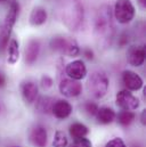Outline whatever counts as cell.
Instances as JSON below:
<instances>
[{"mask_svg": "<svg viewBox=\"0 0 146 147\" xmlns=\"http://www.w3.org/2000/svg\"><path fill=\"white\" fill-rule=\"evenodd\" d=\"M114 25L112 22V11L110 6H102L95 18L94 37L98 46L106 48L112 43L114 38Z\"/></svg>", "mask_w": 146, "mask_h": 147, "instance_id": "cell-1", "label": "cell"}, {"mask_svg": "<svg viewBox=\"0 0 146 147\" xmlns=\"http://www.w3.org/2000/svg\"><path fill=\"white\" fill-rule=\"evenodd\" d=\"M83 15L84 10L80 0H61L59 16L69 30L75 31L80 28L83 21Z\"/></svg>", "mask_w": 146, "mask_h": 147, "instance_id": "cell-2", "label": "cell"}, {"mask_svg": "<svg viewBox=\"0 0 146 147\" xmlns=\"http://www.w3.org/2000/svg\"><path fill=\"white\" fill-rule=\"evenodd\" d=\"M18 10H20L18 2L16 0H11L10 5H9V9L5 16V20L1 24V26H0V50L1 51L6 49V47L9 42L13 28L18 17Z\"/></svg>", "mask_w": 146, "mask_h": 147, "instance_id": "cell-3", "label": "cell"}, {"mask_svg": "<svg viewBox=\"0 0 146 147\" xmlns=\"http://www.w3.org/2000/svg\"><path fill=\"white\" fill-rule=\"evenodd\" d=\"M109 84L110 81L106 74L102 71H94L88 78L87 89L94 98L101 99L106 95L109 90Z\"/></svg>", "mask_w": 146, "mask_h": 147, "instance_id": "cell-4", "label": "cell"}, {"mask_svg": "<svg viewBox=\"0 0 146 147\" xmlns=\"http://www.w3.org/2000/svg\"><path fill=\"white\" fill-rule=\"evenodd\" d=\"M113 15L120 24H128L135 17V6L130 0H116Z\"/></svg>", "mask_w": 146, "mask_h": 147, "instance_id": "cell-5", "label": "cell"}, {"mask_svg": "<svg viewBox=\"0 0 146 147\" xmlns=\"http://www.w3.org/2000/svg\"><path fill=\"white\" fill-rule=\"evenodd\" d=\"M116 105L122 111H135L139 107V99L129 90H121L115 97Z\"/></svg>", "mask_w": 146, "mask_h": 147, "instance_id": "cell-6", "label": "cell"}, {"mask_svg": "<svg viewBox=\"0 0 146 147\" xmlns=\"http://www.w3.org/2000/svg\"><path fill=\"white\" fill-rule=\"evenodd\" d=\"M58 89L59 92L68 97V98H74L81 95L82 92V84L79 81H75L72 79H63L61 80L59 84H58Z\"/></svg>", "mask_w": 146, "mask_h": 147, "instance_id": "cell-7", "label": "cell"}, {"mask_svg": "<svg viewBox=\"0 0 146 147\" xmlns=\"http://www.w3.org/2000/svg\"><path fill=\"white\" fill-rule=\"evenodd\" d=\"M65 73L68 74V76L72 80L75 81H80L82 79L86 78L87 75V67L84 65V63L80 59H75L71 63H69L65 66Z\"/></svg>", "mask_w": 146, "mask_h": 147, "instance_id": "cell-8", "label": "cell"}, {"mask_svg": "<svg viewBox=\"0 0 146 147\" xmlns=\"http://www.w3.org/2000/svg\"><path fill=\"white\" fill-rule=\"evenodd\" d=\"M122 82L127 90L129 91H137L143 88V79L134 71L126 70L122 72Z\"/></svg>", "mask_w": 146, "mask_h": 147, "instance_id": "cell-9", "label": "cell"}, {"mask_svg": "<svg viewBox=\"0 0 146 147\" xmlns=\"http://www.w3.org/2000/svg\"><path fill=\"white\" fill-rule=\"evenodd\" d=\"M128 62L135 67H139L145 62V47L142 45L131 46L128 49Z\"/></svg>", "mask_w": 146, "mask_h": 147, "instance_id": "cell-10", "label": "cell"}, {"mask_svg": "<svg viewBox=\"0 0 146 147\" xmlns=\"http://www.w3.org/2000/svg\"><path fill=\"white\" fill-rule=\"evenodd\" d=\"M72 105L69 102L59 99L54 103L53 109H51V114L58 120H64V119H68L72 114Z\"/></svg>", "mask_w": 146, "mask_h": 147, "instance_id": "cell-11", "label": "cell"}, {"mask_svg": "<svg viewBox=\"0 0 146 147\" xmlns=\"http://www.w3.org/2000/svg\"><path fill=\"white\" fill-rule=\"evenodd\" d=\"M21 92H22L23 99L28 104H32L33 102H36V97H38L39 88H38L36 82H33V81H25L21 86Z\"/></svg>", "mask_w": 146, "mask_h": 147, "instance_id": "cell-12", "label": "cell"}, {"mask_svg": "<svg viewBox=\"0 0 146 147\" xmlns=\"http://www.w3.org/2000/svg\"><path fill=\"white\" fill-rule=\"evenodd\" d=\"M40 54V42L36 39H31L25 47V63L28 65L34 64Z\"/></svg>", "mask_w": 146, "mask_h": 147, "instance_id": "cell-13", "label": "cell"}, {"mask_svg": "<svg viewBox=\"0 0 146 147\" xmlns=\"http://www.w3.org/2000/svg\"><path fill=\"white\" fill-rule=\"evenodd\" d=\"M30 140L36 147H46L47 140H48V135L47 130L42 125H36L31 130L30 134Z\"/></svg>", "mask_w": 146, "mask_h": 147, "instance_id": "cell-14", "label": "cell"}, {"mask_svg": "<svg viewBox=\"0 0 146 147\" xmlns=\"http://www.w3.org/2000/svg\"><path fill=\"white\" fill-rule=\"evenodd\" d=\"M47 10L42 7H34L30 14L29 17V22L32 26H40L42 24H45L47 22Z\"/></svg>", "mask_w": 146, "mask_h": 147, "instance_id": "cell-15", "label": "cell"}, {"mask_svg": "<svg viewBox=\"0 0 146 147\" xmlns=\"http://www.w3.org/2000/svg\"><path fill=\"white\" fill-rule=\"evenodd\" d=\"M115 112L112 110L111 107L107 106H103V107H98V111L96 113V120L98 123L101 124H110L115 120Z\"/></svg>", "mask_w": 146, "mask_h": 147, "instance_id": "cell-16", "label": "cell"}, {"mask_svg": "<svg viewBox=\"0 0 146 147\" xmlns=\"http://www.w3.org/2000/svg\"><path fill=\"white\" fill-rule=\"evenodd\" d=\"M7 50H8V57L7 62L11 65L16 64L20 59V47H18V41L16 39L9 40L7 45Z\"/></svg>", "mask_w": 146, "mask_h": 147, "instance_id": "cell-17", "label": "cell"}, {"mask_svg": "<svg viewBox=\"0 0 146 147\" xmlns=\"http://www.w3.org/2000/svg\"><path fill=\"white\" fill-rule=\"evenodd\" d=\"M54 103H55L54 98H51L49 96H41L38 99H36V109L40 113L49 114V113H51Z\"/></svg>", "mask_w": 146, "mask_h": 147, "instance_id": "cell-18", "label": "cell"}, {"mask_svg": "<svg viewBox=\"0 0 146 147\" xmlns=\"http://www.w3.org/2000/svg\"><path fill=\"white\" fill-rule=\"evenodd\" d=\"M69 132H70V135H71V137L73 139H79V138H84L88 135L89 129L83 123L75 122V123L70 125Z\"/></svg>", "mask_w": 146, "mask_h": 147, "instance_id": "cell-19", "label": "cell"}, {"mask_svg": "<svg viewBox=\"0 0 146 147\" xmlns=\"http://www.w3.org/2000/svg\"><path fill=\"white\" fill-rule=\"evenodd\" d=\"M69 40L70 39H66L64 37H55L50 40L49 46L54 51H57L59 54H65V50L69 45Z\"/></svg>", "mask_w": 146, "mask_h": 147, "instance_id": "cell-20", "label": "cell"}, {"mask_svg": "<svg viewBox=\"0 0 146 147\" xmlns=\"http://www.w3.org/2000/svg\"><path fill=\"white\" fill-rule=\"evenodd\" d=\"M115 119H116V121L120 125L128 127L135 121L136 115L131 111H121V112L118 113V115H115Z\"/></svg>", "mask_w": 146, "mask_h": 147, "instance_id": "cell-21", "label": "cell"}, {"mask_svg": "<svg viewBox=\"0 0 146 147\" xmlns=\"http://www.w3.org/2000/svg\"><path fill=\"white\" fill-rule=\"evenodd\" d=\"M68 146V138L65 134L61 130H57L54 136L53 140V147H66Z\"/></svg>", "mask_w": 146, "mask_h": 147, "instance_id": "cell-22", "label": "cell"}, {"mask_svg": "<svg viewBox=\"0 0 146 147\" xmlns=\"http://www.w3.org/2000/svg\"><path fill=\"white\" fill-rule=\"evenodd\" d=\"M80 54V48H79V45L76 43L75 40L70 39L69 40V45H68V48L65 50V54L64 55H68L70 57H75Z\"/></svg>", "mask_w": 146, "mask_h": 147, "instance_id": "cell-23", "label": "cell"}, {"mask_svg": "<svg viewBox=\"0 0 146 147\" xmlns=\"http://www.w3.org/2000/svg\"><path fill=\"white\" fill-rule=\"evenodd\" d=\"M83 110L86 111V113L88 115H91L93 116V115H96V113L98 111V105L95 104V103H93V102H87L83 105Z\"/></svg>", "mask_w": 146, "mask_h": 147, "instance_id": "cell-24", "label": "cell"}, {"mask_svg": "<svg viewBox=\"0 0 146 147\" xmlns=\"http://www.w3.org/2000/svg\"><path fill=\"white\" fill-rule=\"evenodd\" d=\"M93 144L88 138H79V139H74L70 147H91Z\"/></svg>", "mask_w": 146, "mask_h": 147, "instance_id": "cell-25", "label": "cell"}, {"mask_svg": "<svg viewBox=\"0 0 146 147\" xmlns=\"http://www.w3.org/2000/svg\"><path fill=\"white\" fill-rule=\"evenodd\" d=\"M105 147H127V146H126L124 142H123L121 138L115 137V138L111 139L110 142H107L106 145H105Z\"/></svg>", "mask_w": 146, "mask_h": 147, "instance_id": "cell-26", "label": "cell"}, {"mask_svg": "<svg viewBox=\"0 0 146 147\" xmlns=\"http://www.w3.org/2000/svg\"><path fill=\"white\" fill-rule=\"evenodd\" d=\"M41 86H42V88H45V89L50 88V87L53 86V79H51L50 76H48V75H43V76L41 78Z\"/></svg>", "mask_w": 146, "mask_h": 147, "instance_id": "cell-27", "label": "cell"}, {"mask_svg": "<svg viewBox=\"0 0 146 147\" xmlns=\"http://www.w3.org/2000/svg\"><path fill=\"white\" fill-rule=\"evenodd\" d=\"M82 53H83V56H86V58H88V59H93L94 58V53L89 48H86Z\"/></svg>", "mask_w": 146, "mask_h": 147, "instance_id": "cell-28", "label": "cell"}, {"mask_svg": "<svg viewBox=\"0 0 146 147\" xmlns=\"http://www.w3.org/2000/svg\"><path fill=\"white\" fill-rule=\"evenodd\" d=\"M127 42H128V37L126 34H122L119 38V45L120 46H124V45H127Z\"/></svg>", "mask_w": 146, "mask_h": 147, "instance_id": "cell-29", "label": "cell"}, {"mask_svg": "<svg viewBox=\"0 0 146 147\" xmlns=\"http://www.w3.org/2000/svg\"><path fill=\"white\" fill-rule=\"evenodd\" d=\"M6 84V76L3 75V73L0 72V88L3 87Z\"/></svg>", "mask_w": 146, "mask_h": 147, "instance_id": "cell-30", "label": "cell"}, {"mask_svg": "<svg viewBox=\"0 0 146 147\" xmlns=\"http://www.w3.org/2000/svg\"><path fill=\"white\" fill-rule=\"evenodd\" d=\"M138 2H139V5L142 6V8H145V6H146V0H138Z\"/></svg>", "mask_w": 146, "mask_h": 147, "instance_id": "cell-31", "label": "cell"}, {"mask_svg": "<svg viewBox=\"0 0 146 147\" xmlns=\"http://www.w3.org/2000/svg\"><path fill=\"white\" fill-rule=\"evenodd\" d=\"M145 117H146L145 112H143V113H142V123H143V124H145Z\"/></svg>", "mask_w": 146, "mask_h": 147, "instance_id": "cell-32", "label": "cell"}, {"mask_svg": "<svg viewBox=\"0 0 146 147\" xmlns=\"http://www.w3.org/2000/svg\"><path fill=\"white\" fill-rule=\"evenodd\" d=\"M0 113H1V104H0Z\"/></svg>", "mask_w": 146, "mask_h": 147, "instance_id": "cell-33", "label": "cell"}, {"mask_svg": "<svg viewBox=\"0 0 146 147\" xmlns=\"http://www.w3.org/2000/svg\"><path fill=\"white\" fill-rule=\"evenodd\" d=\"M2 1H6V0H0V2H2Z\"/></svg>", "mask_w": 146, "mask_h": 147, "instance_id": "cell-34", "label": "cell"}, {"mask_svg": "<svg viewBox=\"0 0 146 147\" xmlns=\"http://www.w3.org/2000/svg\"><path fill=\"white\" fill-rule=\"evenodd\" d=\"M15 147H18V146H15Z\"/></svg>", "mask_w": 146, "mask_h": 147, "instance_id": "cell-35", "label": "cell"}]
</instances>
